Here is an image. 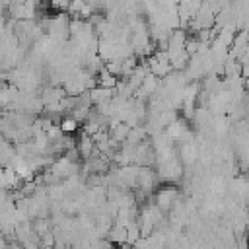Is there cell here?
Returning <instances> with one entry per match:
<instances>
[{
  "label": "cell",
  "instance_id": "obj_1",
  "mask_svg": "<svg viewBox=\"0 0 249 249\" xmlns=\"http://www.w3.org/2000/svg\"><path fill=\"white\" fill-rule=\"evenodd\" d=\"M173 198H175V191H171V189H167V191H160L158 193V206L160 208H169L171 204H173Z\"/></svg>",
  "mask_w": 249,
  "mask_h": 249
},
{
  "label": "cell",
  "instance_id": "obj_2",
  "mask_svg": "<svg viewBox=\"0 0 249 249\" xmlns=\"http://www.w3.org/2000/svg\"><path fill=\"white\" fill-rule=\"evenodd\" d=\"M62 233H64V235H62V241H66V239L70 237V231H68V230H62ZM56 239H60V231H58V230L54 231V241H56Z\"/></svg>",
  "mask_w": 249,
  "mask_h": 249
},
{
  "label": "cell",
  "instance_id": "obj_3",
  "mask_svg": "<svg viewBox=\"0 0 249 249\" xmlns=\"http://www.w3.org/2000/svg\"><path fill=\"white\" fill-rule=\"evenodd\" d=\"M6 249H25V247H23L19 241H8V243H6Z\"/></svg>",
  "mask_w": 249,
  "mask_h": 249
}]
</instances>
